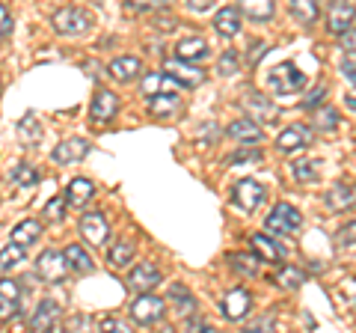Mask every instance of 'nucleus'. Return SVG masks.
<instances>
[{
  "label": "nucleus",
  "mask_w": 356,
  "mask_h": 333,
  "mask_svg": "<svg viewBox=\"0 0 356 333\" xmlns=\"http://www.w3.org/2000/svg\"><path fill=\"white\" fill-rule=\"evenodd\" d=\"M243 333H276V325H273L270 316H264V318H259V321H252V325L243 330Z\"/></svg>",
  "instance_id": "43"
},
{
  "label": "nucleus",
  "mask_w": 356,
  "mask_h": 333,
  "mask_svg": "<svg viewBox=\"0 0 356 333\" xmlns=\"http://www.w3.org/2000/svg\"><path fill=\"white\" fill-rule=\"evenodd\" d=\"M81 235L83 241H89L92 247H102V244H107L110 238V224H107V217L102 212H89L81 217Z\"/></svg>",
  "instance_id": "6"
},
{
  "label": "nucleus",
  "mask_w": 356,
  "mask_h": 333,
  "mask_svg": "<svg viewBox=\"0 0 356 333\" xmlns=\"http://www.w3.org/2000/svg\"><path fill=\"white\" fill-rule=\"evenodd\" d=\"M149 110H152V116H158V119H170L181 110V98H178V93L175 95H154L149 102Z\"/></svg>",
  "instance_id": "27"
},
{
  "label": "nucleus",
  "mask_w": 356,
  "mask_h": 333,
  "mask_svg": "<svg viewBox=\"0 0 356 333\" xmlns=\"http://www.w3.org/2000/svg\"><path fill=\"white\" fill-rule=\"evenodd\" d=\"M291 176L294 182H315L318 179V164L309 161V158H300L291 164Z\"/></svg>",
  "instance_id": "35"
},
{
  "label": "nucleus",
  "mask_w": 356,
  "mask_h": 333,
  "mask_svg": "<svg viewBox=\"0 0 356 333\" xmlns=\"http://www.w3.org/2000/svg\"><path fill=\"white\" fill-rule=\"evenodd\" d=\"M44 333H60V330H57V327H51V330H44Z\"/></svg>",
  "instance_id": "52"
},
{
  "label": "nucleus",
  "mask_w": 356,
  "mask_h": 333,
  "mask_svg": "<svg viewBox=\"0 0 356 333\" xmlns=\"http://www.w3.org/2000/svg\"><path fill=\"white\" fill-rule=\"evenodd\" d=\"M336 241L341 244V247H348V244H356V220H350V224H344V226L339 229Z\"/></svg>",
  "instance_id": "42"
},
{
  "label": "nucleus",
  "mask_w": 356,
  "mask_h": 333,
  "mask_svg": "<svg viewBox=\"0 0 356 333\" xmlns=\"http://www.w3.org/2000/svg\"><path fill=\"white\" fill-rule=\"evenodd\" d=\"M214 27L222 33V36H238L241 33V9L238 6H222L214 15Z\"/></svg>",
  "instance_id": "23"
},
{
  "label": "nucleus",
  "mask_w": 356,
  "mask_h": 333,
  "mask_svg": "<svg viewBox=\"0 0 356 333\" xmlns=\"http://www.w3.org/2000/svg\"><path fill=\"white\" fill-rule=\"evenodd\" d=\"M86 155H89V143L83 137H72V140L60 143V146L51 152V161L54 164H74V161L86 158Z\"/></svg>",
  "instance_id": "14"
},
{
  "label": "nucleus",
  "mask_w": 356,
  "mask_h": 333,
  "mask_svg": "<svg viewBox=\"0 0 356 333\" xmlns=\"http://www.w3.org/2000/svg\"><path fill=\"white\" fill-rule=\"evenodd\" d=\"M341 72H344V77L350 81V86H356V63L344 60V63H341Z\"/></svg>",
  "instance_id": "50"
},
{
  "label": "nucleus",
  "mask_w": 356,
  "mask_h": 333,
  "mask_svg": "<svg viewBox=\"0 0 356 333\" xmlns=\"http://www.w3.org/2000/svg\"><path fill=\"white\" fill-rule=\"evenodd\" d=\"M327 206L336 208V212L353 208V206H356V185H353V182H339V185H332L330 194H327Z\"/></svg>",
  "instance_id": "18"
},
{
  "label": "nucleus",
  "mask_w": 356,
  "mask_h": 333,
  "mask_svg": "<svg viewBox=\"0 0 356 333\" xmlns=\"http://www.w3.org/2000/svg\"><path fill=\"white\" fill-rule=\"evenodd\" d=\"M63 256H65V265L74 271H83V274L92 271V256H89L81 244H69V247L63 250Z\"/></svg>",
  "instance_id": "29"
},
{
  "label": "nucleus",
  "mask_w": 356,
  "mask_h": 333,
  "mask_svg": "<svg viewBox=\"0 0 356 333\" xmlns=\"http://www.w3.org/2000/svg\"><path fill=\"white\" fill-rule=\"evenodd\" d=\"M163 297L158 295H140L137 301L131 304V318L137 325H158L161 316H163Z\"/></svg>",
  "instance_id": "4"
},
{
  "label": "nucleus",
  "mask_w": 356,
  "mask_h": 333,
  "mask_svg": "<svg viewBox=\"0 0 356 333\" xmlns=\"http://www.w3.org/2000/svg\"><path fill=\"white\" fill-rule=\"evenodd\" d=\"M13 182H15V185H24V187H27V185H36V182H39V173L33 170L30 164H18L15 170H13Z\"/></svg>",
  "instance_id": "39"
},
{
  "label": "nucleus",
  "mask_w": 356,
  "mask_h": 333,
  "mask_svg": "<svg viewBox=\"0 0 356 333\" xmlns=\"http://www.w3.org/2000/svg\"><path fill=\"white\" fill-rule=\"evenodd\" d=\"M324 95H327V90H324V86H318V90H312V93H309V98H306V102H303V107H306V110H312V107H318L321 102H324Z\"/></svg>",
  "instance_id": "46"
},
{
  "label": "nucleus",
  "mask_w": 356,
  "mask_h": 333,
  "mask_svg": "<svg viewBox=\"0 0 356 333\" xmlns=\"http://www.w3.org/2000/svg\"><path fill=\"white\" fill-rule=\"evenodd\" d=\"M291 15L300 21V24H315V18L321 15L318 3H312V0H294L291 3Z\"/></svg>",
  "instance_id": "33"
},
{
  "label": "nucleus",
  "mask_w": 356,
  "mask_h": 333,
  "mask_svg": "<svg viewBox=\"0 0 356 333\" xmlns=\"http://www.w3.org/2000/svg\"><path fill=\"white\" fill-rule=\"evenodd\" d=\"M341 51H348V54H356V30L350 27L348 33H341Z\"/></svg>",
  "instance_id": "45"
},
{
  "label": "nucleus",
  "mask_w": 356,
  "mask_h": 333,
  "mask_svg": "<svg viewBox=\"0 0 356 333\" xmlns=\"http://www.w3.org/2000/svg\"><path fill=\"white\" fill-rule=\"evenodd\" d=\"M187 6H191L193 13H208V9H211V0H191Z\"/></svg>",
  "instance_id": "51"
},
{
  "label": "nucleus",
  "mask_w": 356,
  "mask_h": 333,
  "mask_svg": "<svg viewBox=\"0 0 356 333\" xmlns=\"http://www.w3.org/2000/svg\"><path fill=\"white\" fill-rule=\"evenodd\" d=\"M187 333H214V327L208 325L202 318H191V325H187Z\"/></svg>",
  "instance_id": "49"
},
{
  "label": "nucleus",
  "mask_w": 356,
  "mask_h": 333,
  "mask_svg": "<svg viewBox=\"0 0 356 333\" xmlns=\"http://www.w3.org/2000/svg\"><path fill=\"white\" fill-rule=\"evenodd\" d=\"M107 72H110V77H116V81H134V77L143 72V63L137 57H116L107 65Z\"/></svg>",
  "instance_id": "24"
},
{
  "label": "nucleus",
  "mask_w": 356,
  "mask_h": 333,
  "mask_svg": "<svg viewBox=\"0 0 356 333\" xmlns=\"http://www.w3.org/2000/svg\"><path fill=\"white\" fill-rule=\"evenodd\" d=\"M161 280L163 277L152 262H140V265H134V271H131V286L137 288V292H143V295H149V288H154Z\"/></svg>",
  "instance_id": "16"
},
{
  "label": "nucleus",
  "mask_w": 356,
  "mask_h": 333,
  "mask_svg": "<svg viewBox=\"0 0 356 333\" xmlns=\"http://www.w3.org/2000/svg\"><path fill=\"white\" fill-rule=\"evenodd\" d=\"M92 196H95V185L89 182V179H83V176H77V179H72L69 191H65V199H69L72 206H81V208H83Z\"/></svg>",
  "instance_id": "26"
},
{
  "label": "nucleus",
  "mask_w": 356,
  "mask_h": 333,
  "mask_svg": "<svg viewBox=\"0 0 356 333\" xmlns=\"http://www.w3.org/2000/svg\"><path fill=\"white\" fill-rule=\"evenodd\" d=\"M60 304L54 301V297H44V301L36 307V313H33V321H30V327L36 330V333H44V330H51L54 327V321L60 318Z\"/></svg>",
  "instance_id": "15"
},
{
  "label": "nucleus",
  "mask_w": 356,
  "mask_h": 333,
  "mask_svg": "<svg viewBox=\"0 0 356 333\" xmlns=\"http://www.w3.org/2000/svg\"><path fill=\"white\" fill-rule=\"evenodd\" d=\"M51 24L57 33H63V36H77V33H86L92 27V15L77 6H63L51 15Z\"/></svg>",
  "instance_id": "2"
},
{
  "label": "nucleus",
  "mask_w": 356,
  "mask_h": 333,
  "mask_svg": "<svg viewBox=\"0 0 356 333\" xmlns=\"http://www.w3.org/2000/svg\"><path fill=\"white\" fill-rule=\"evenodd\" d=\"M276 286L280 288H297V286H303L306 283V274L297 268V265H282L280 271H276Z\"/></svg>",
  "instance_id": "31"
},
{
  "label": "nucleus",
  "mask_w": 356,
  "mask_h": 333,
  "mask_svg": "<svg viewBox=\"0 0 356 333\" xmlns=\"http://www.w3.org/2000/svg\"><path fill=\"white\" fill-rule=\"evenodd\" d=\"M300 224H303V217H300V212L291 203L273 206V212L264 217V229L270 232V235H291V232L300 229Z\"/></svg>",
  "instance_id": "3"
},
{
  "label": "nucleus",
  "mask_w": 356,
  "mask_h": 333,
  "mask_svg": "<svg viewBox=\"0 0 356 333\" xmlns=\"http://www.w3.org/2000/svg\"><path fill=\"white\" fill-rule=\"evenodd\" d=\"M315 125L321 128V131H332L339 125V110H332V107H324L318 114V119H315Z\"/></svg>",
  "instance_id": "40"
},
{
  "label": "nucleus",
  "mask_w": 356,
  "mask_h": 333,
  "mask_svg": "<svg viewBox=\"0 0 356 333\" xmlns=\"http://www.w3.org/2000/svg\"><path fill=\"white\" fill-rule=\"evenodd\" d=\"M131 256H134V244L131 241H113L107 247V262L116 265V268H125V265H131Z\"/></svg>",
  "instance_id": "30"
},
{
  "label": "nucleus",
  "mask_w": 356,
  "mask_h": 333,
  "mask_svg": "<svg viewBox=\"0 0 356 333\" xmlns=\"http://www.w3.org/2000/svg\"><path fill=\"white\" fill-rule=\"evenodd\" d=\"M175 57L193 65V63H199V60H205V57H208V42H205L202 36L181 39V42L175 45Z\"/></svg>",
  "instance_id": "17"
},
{
  "label": "nucleus",
  "mask_w": 356,
  "mask_h": 333,
  "mask_svg": "<svg viewBox=\"0 0 356 333\" xmlns=\"http://www.w3.org/2000/svg\"><path fill=\"white\" fill-rule=\"evenodd\" d=\"M65 206H69V199H65V196H54V199H48V203H44L42 217L51 220V224H57V220L65 217Z\"/></svg>",
  "instance_id": "36"
},
{
  "label": "nucleus",
  "mask_w": 356,
  "mask_h": 333,
  "mask_svg": "<svg viewBox=\"0 0 356 333\" xmlns=\"http://www.w3.org/2000/svg\"><path fill=\"white\" fill-rule=\"evenodd\" d=\"M18 137H21V143H27V146L42 137V125H39V119L33 116V114L21 116V122H18Z\"/></svg>",
  "instance_id": "32"
},
{
  "label": "nucleus",
  "mask_w": 356,
  "mask_h": 333,
  "mask_svg": "<svg viewBox=\"0 0 356 333\" xmlns=\"http://www.w3.org/2000/svg\"><path fill=\"white\" fill-rule=\"evenodd\" d=\"M261 199H264V187L255 179H241L235 185V191H232V203L243 208V212H255L261 206Z\"/></svg>",
  "instance_id": "7"
},
{
  "label": "nucleus",
  "mask_w": 356,
  "mask_h": 333,
  "mask_svg": "<svg viewBox=\"0 0 356 333\" xmlns=\"http://www.w3.org/2000/svg\"><path fill=\"white\" fill-rule=\"evenodd\" d=\"M250 307H252V295L247 288H232V292H226V297H222V316L229 321H241L250 313Z\"/></svg>",
  "instance_id": "10"
},
{
  "label": "nucleus",
  "mask_w": 356,
  "mask_h": 333,
  "mask_svg": "<svg viewBox=\"0 0 356 333\" xmlns=\"http://www.w3.org/2000/svg\"><path fill=\"white\" fill-rule=\"evenodd\" d=\"M143 93H146L149 98H154V95H175V81L172 77H166V75L152 72V75L143 77Z\"/></svg>",
  "instance_id": "25"
},
{
  "label": "nucleus",
  "mask_w": 356,
  "mask_h": 333,
  "mask_svg": "<svg viewBox=\"0 0 356 333\" xmlns=\"http://www.w3.org/2000/svg\"><path fill=\"white\" fill-rule=\"evenodd\" d=\"M267 86H270L273 95H297L306 86V75L294 63H280L267 75Z\"/></svg>",
  "instance_id": "1"
},
{
  "label": "nucleus",
  "mask_w": 356,
  "mask_h": 333,
  "mask_svg": "<svg viewBox=\"0 0 356 333\" xmlns=\"http://www.w3.org/2000/svg\"><path fill=\"white\" fill-rule=\"evenodd\" d=\"M9 30H13V15H9V13H6V6L0 3V39H3Z\"/></svg>",
  "instance_id": "47"
},
{
  "label": "nucleus",
  "mask_w": 356,
  "mask_h": 333,
  "mask_svg": "<svg viewBox=\"0 0 356 333\" xmlns=\"http://www.w3.org/2000/svg\"><path fill=\"white\" fill-rule=\"evenodd\" d=\"M65 271H69V265H65V256L57 250H44L42 256L36 259V274L42 277V280H48V283H60Z\"/></svg>",
  "instance_id": "9"
},
{
  "label": "nucleus",
  "mask_w": 356,
  "mask_h": 333,
  "mask_svg": "<svg viewBox=\"0 0 356 333\" xmlns=\"http://www.w3.org/2000/svg\"><path fill=\"white\" fill-rule=\"evenodd\" d=\"M229 262L235 265V271H241V274H250V277L259 274V265H255L259 259L250 256V253H229Z\"/></svg>",
  "instance_id": "38"
},
{
  "label": "nucleus",
  "mask_w": 356,
  "mask_h": 333,
  "mask_svg": "<svg viewBox=\"0 0 356 333\" xmlns=\"http://www.w3.org/2000/svg\"><path fill=\"white\" fill-rule=\"evenodd\" d=\"M243 107H247V114H250V119L255 122V125L280 119V107H276L270 98L261 95V93H250L247 98H243Z\"/></svg>",
  "instance_id": "8"
},
{
  "label": "nucleus",
  "mask_w": 356,
  "mask_h": 333,
  "mask_svg": "<svg viewBox=\"0 0 356 333\" xmlns=\"http://www.w3.org/2000/svg\"><path fill=\"white\" fill-rule=\"evenodd\" d=\"M166 301L172 304V309L178 316H193L196 313V297L187 292V286H181V283H175L170 292H166Z\"/></svg>",
  "instance_id": "22"
},
{
  "label": "nucleus",
  "mask_w": 356,
  "mask_h": 333,
  "mask_svg": "<svg viewBox=\"0 0 356 333\" xmlns=\"http://www.w3.org/2000/svg\"><path fill=\"white\" fill-rule=\"evenodd\" d=\"M39 235H42V224H39V220H21V224L13 229V244H18V247L27 250Z\"/></svg>",
  "instance_id": "28"
},
{
  "label": "nucleus",
  "mask_w": 356,
  "mask_h": 333,
  "mask_svg": "<svg viewBox=\"0 0 356 333\" xmlns=\"http://www.w3.org/2000/svg\"><path fill=\"white\" fill-rule=\"evenodd\" d=\"M241 161H261V152H235V155H229V164H241Z\"/></svg>",
  "instance_id": "48"
},
{
  "label": "nucleus",
  "mask_w": 356,
  "mask_h": 333,
  "mask_svg": "<svg viewBox=\"0 0 356 333\" xmlns=\"http://www.w3.org/2000/svg\"><path fill=\"white\" fill-rule=\"evenodd\" d=\"M273 3H267V0H250V3H243L241 6V15H250L252 21H267V18H273Z\"/></svg>",
  "instance_id": "34"
},
{
  "label": "nucleus",
  "mask_w": 356,
  "mask_h": 333,
  "mask_svg": "<svg viewBox=\"0 0 356 333\" xmlns=\"http://www.w3.org/2000/svg\"><path fill=\"white\" fill-rule=\"evenodd\" d=\"M21 259H24V247H18V244H9V247L0 250V271L15 268V265H21Z\"/></svg>",
  "instance_id": "37"
},
{
  "label": "nucleus",
  "mask_w": 356,
  "mask_h": 333,
  "mask_svg": "<svg viewBox=\"0 0 356 333\" xmlns=\"http://www.w3.org/2000/svg\"><path fill=\"white\" fill-rule=\"evenodd\" d=\"M119 114V95L110 90H98L92 98V107H89V116L92 122H110Z\"/></svg>",
  "instance_id": "11"
},
{
  "label": "nucleus",
  "mask_w": 356,
  "mask_h": 333,
  "mask_svg": "<svg viewBox=\"0 0 356 333\" xmlns=\"http://www.w3.org/2000/svg\"><path fill=\"white\" fill-rule=\"evenodd\" d=\"M18 307H21V286L13 277H6V280H0V321L13 318Z\"/></svg>",
  "instance_id": "12"
},
{
  "label": "nucleus",
  "mask_w": 356,
  "mask_h": 333,
  "mask_svg": "<svg viewBox=\"0 0 356 333\" xmlns=\"http://www.w3.org/2000/svg\"><path fill=\"white\" fill-rule=\"evenodd\" d=\"M226 134L232 140H238V143H259L264 137V131H261V125H255L252 119H235L226 128Z\"/></svg>",
  "instance_id": "20"
},
{
  "label": "nucleus",
  "mask_w": 356,
  "mask_h": 333,
  "mask_svg": "<svg viewBox=\"0 0 356 333\" xmlns=\"http://www.w3.org/2000/svg\"><path fill=\"white\" fill-rule=\"evenodd\" d=\"M163 72H166V77H172L178 86H191V90L205 81V72H202V69H196V65L178 60V57L166 60V63H163Z\"/></svg>",
  "instance_id": "5"
},
{
  "label": "nucleus",
  "mask_w": 356,
  "mask_h": 333,
  "mask_svg": "<svg viewBox=\"0 0 356 333\" xmlns=\"http://www.w3.org/2000/svg\"><path fill=\"white\" fill-rule=\"evenodd\" d=\"M238 72V54L235 51H226L220 57V75H235Z\"/></svg>",
  "instance_id": "41"
},
{
  "label": "nucleus",
  "mask_w": 356,
  "mask_h": 333,
  "mask_svg": "<svg viewBox=\"0 0 356 333\" xmlns=\"http://www.w3.org/2000/svg\"><path fill=\"white\" fill-rule=\"evenodd\" d=\"M250 244H252V250H255V256H259V259H264V262H282V247L270 235H264V232H255V235H250Z\"/></svg>",
  "instance_id": "21"
},
{
  "label": "nucleus",
  "mask_w": 356,
  "mask_h": 333,
  "mask_svg": "<svg viewBox=\"0 0 356 333\" xmlns=\"http://www.w3.org/2000/svg\"><path fill=\"white\" fill-rule=\"evenodd\" d=\"M312 143V131L306 125H288L280 137H276V149L280 152H300Z\"/></svg>",
  "instance_id": "13"
},
{
  "label": "nucleus",
  "mask_w": 356,
  "mask_h": 333,
  "mask_svg": "<svg viewBox=\"0 0 356 333\" xmlns=\"http://www.w3.org/2000/svg\"><path fill=\"white\" fill-rule=\"evenodd\" d=\"M356 18V6L353 3H332L330 6V15H327V24L332 33H348L350 30V21Z\"/></svg>",
  "instance_id": "19"
},
{
  "label": "nucleus",
  "mask_w": 356,
  "mask_h": 333,
  "mask_svg": "<svg viewBox=\"0 0 356 333\" xmlns=\"http://www.w3.org/2000/svg\"><path fill=\"white\" fill-rule=\"evenodd\" d=\"M98 327H102V333H131L125 321H119V318H104Z\"/></svg>",
  "instance_id": "44"
}]
</instances>
